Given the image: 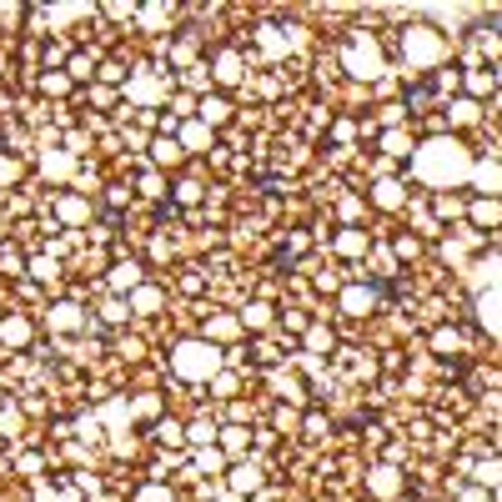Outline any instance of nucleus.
I'll list each match as a JSON object with an SVG mask.
<instances>
[{"label": "nucleus", "instance_id": "nucleus-3", "mask_svg": "<svg viewBox=\"0 0 502 502\" xmlns=\"http://www.w3.org/2000/svg\"><path fill=\"white\" fill-rule=\"evenodd\" d=\"M201 116L222 126V121H226V101H211V96H206V101H201Z\"/></svg>", "mask_w": 502, "mask_h": 502}, {"label": "nucleus", "instance_id": "nucleus-4", "mask_svg": "<svg viewBox=\"0 0 502 502\" xmlns=\"http://www.w3.org/2000/svg\"><path fill=\"white\" fill-rule=\"evenodd\" d=\"M151 151H156V161H181V146H176V141H156Z\"/></svg>", "mask_w": 502, "mask_h": 502}, {"label": "nucleus", "instance_id": "nucleus-5", "mask_svg": "<svg viewBox=\"0 0 502 502\" xmlns=\"http://www.w3.org/2000/svg\"><path fill=\"white\" fill-rule=\"evenodd\" d=\"M457 492H462V488H457ZM462 502H492V492H482V488H468V492H462Z\"/></svg>", "mask_w": 502, "mask_h": 502}, {"label": "nucleus", "instance_id": "nucleus-1", "mask_svg": "<svg viewBox=\"0 0 502 502\" xmlns=\"http://www.w3.org/2000/svg\"><path fill=\"white\" fill-rule=\"evenodd\" d=\"M222 443V417H191L187 422V447H216Z\"/></svg>", "mask_w": 502, "mask_h": 502}, {"label": "nucleus", "instance_id": "nucleus-2", "mask_svg": "<svg viewBox=\"0 0 502 502\" xmlns=\"http://www.w3.org/2000/svg\"><path fill=\"white\" fill-rule=\"evenodd\" d=\"M151 437L161 447H187V422H181V417H166V422H156V427H151Z\"/></svg>", "mask_w": 502, "mask_h": 502}]
</instances>
